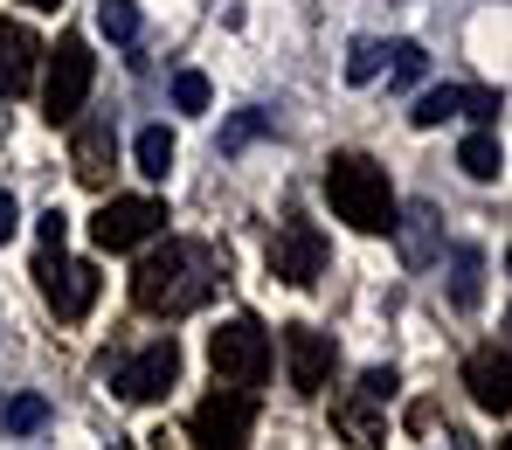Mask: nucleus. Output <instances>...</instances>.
Segmentation results:
<instances>
[{"mask_svg":"<svg viewBox=\"0 0 512 450\" xmlns=\"http://www.w3.org/2000/svg\"><path fill=\"white\" fill-rule=\"evenodd\" d=\"M215 291V250L194 243V236H167L160 250H146L132 270V305L153 312V319H187L201 312Z\"/></svg>","mask_w":512,"mask_h":450,"instance_id":"f257e3e1","label":"nucleus"},{"mask_svg":"<svg viewBox=\"0 0 512 450\" xmlns=\"http://www.w3.org/2000/svg\"><path fill=\"white\" fill-rule=\"evenodd\" d=\"M326 201L346 229L381 236L395 222V194H388V167H374L367 153H333L326 160Z\"/></svg>","mask_w":512,"mask_h":450,"instance_id":"f03ea898","label":"nucleus"},{"mask_svg":"<svg viewBox=\"0 0 512 450\" xmlns=\"http://www.w3.org/2000/svg\"><path fill=\"white\" fill-rule=\"evenodd\" d=\"M167 229V201H153V194H118V201H104L97 215H90V243L97 250H139V243H153Z\"/></svg>","mask_w":512,"mask_h":450,"instance_id":"7ed1b4c3","label":"nucleus"},{"mask_svg":"<svg viewBox=\"0 0 512 450\" xmlns=\"http://www.w3.org/2000/svg\"><path fill=\"white\" fill-rule=\"evenodd\" d=\"M90 84H97V56H90V42H84V35H63L56 56H49V84H42V111H49V125H70V118L84 111Z\"/></svg>","mask_w":512,"mask_h":450,"instance_id":"20e7f679","label":"nucleus"},{"mask_svg":"<svg viewBox=\"0 0 512 450\" xmlns=\"http://www.w3.org/2000/svg\"><path fill=\"white\" fill-rule=\"evenodd\" d=\"M208 360H215V374H222L229 388H256V381L270 374V333H263V319L236 312V319L208 340Z\"/></svg>","mask_w":512,"mask_h":450,"instance_id":"39448f33","label":"nucleus"},{"mask_svg":"<svg viewBox=\"0 0 512 450\" xmlns=\"http://www.w3.org/2000/svg\"><path fill=\"white\" fill-rule=\"evenodd\" d=\"M250 423H256L250 388H215V395L187 416V430H194L201 450H250Z\"/></svg>","mask_w":512,"mask_h":450,"instance_id":"423d86ee","label":"nucleus"},{"mask_svg":"<svg viewBox=\"0 0 512 450\" xmlns=\"http://www.w3.org/2000/svg\"><path fill=\"white\" fill-rule=\"evenodd\" d=\"M35 284H42V298H49L56 319H84L90 305H97V264H77L63 250H42L35 257Z\"/></svg>","mask_w":512,"mask_h":450,"instance_id":"0eeeda50","label":"nucleus"},{"mask_svg":"<svg viewBox=\"0 0 512 450\" xmlns=\"http://www.w3.org/2000/svg\"><path fill=\"white\" fill-rule=\"evenodd\" d=\"M173 381H180V347H173V340H153L146 354H132L118 374H111L118 402H160Z\"/></svg>","mask_w":512,"mask_h":450,"instance_id":"6e6552de","label":"nucleus"},{"mask_svg":"<svg viewBox=\"0 0 512 450\" xmlns=\"http://www.w3.org/2000/svg\"><path fill=\"white\" fill-rule=\"evenodd\" d=\"M277 347H284L291 395H319V388L333 381V340H326V333H312V326H284Z\"/></svg>","mask_w":512,"mask_h":450,"instance_id":"1a4fd4ad","label":"nucleus"},{"mask_svg":"<svg viewBox=\"0 0 512 450\" xmlns=\"http://www.w3.org/2000/svg\"><path fill=\"white\" fill-rule=\"evenodd\" d=\"M319 270H326V236L312 222H284L270 243V277L277 284H319Z\"/></svg>","mask_w":512,"mask_h":450,"instance_id":"9d476101","label":"nucleus"},{"mask_svg":"<svg viewBox=\"0 0 512 450\" xmlns=\"http://www.w3.org/2000/svg\"><path fill=\"white\" fill-rule=\"evenodd\" d=\"M464 388H471L478 409L506 416L512 409V360H506V347H478V354L464 360Z\"/></svg>","mask_w":512,"mask_h":450,"instance_id":"9b49d317","label":"nucleus"},{"mask_svg":"<svg viewBox=\"0 0 512 450\" xmlns=\"http://www.w3.org/2000/svg\"><path fill=\"white\" fill-rule=\"evenodd\" d=\"M35 63H42V42L21 21H0V104L35 84Z\"/></svg>","mask_w":512,"mask_h":450,"instance_id":"f8f14e48","label":"nucleus"},{"mask_svg":"<svg viewBox=\"0 0 512 450\" xmlns=\"http://www.w3.org/2000/svg\"><path fill=\"white\" fill-rule=\"evenodd\" d=\"M333 430H340L353 450H381V444H388V423L374 416V402H367V395H346L340 409H333Z\"/></svg>","mask_w":512,"mask_h":450,"instance_id":"ddd939ff","label":"nucleus"},{"mask_svg":"<svg viewBox=\"0 0 512 450\" xmlns=\"http://www.w3.org/2000/svg\"><path fill=\"white\" fill-rule=\"evenodd\" d=\"M388 229H402V264L423 270L429 257H436V229H443V222H436V208H429V201H409V215H402V222H388Z\"/></svg>","mask_w":512,"mask_h":450,"instance_id":"4468645a","label":"nucleus"},{"mask_svg":"<svg viewBox=\"0 0 512 450\" xmlns=\"http://www.w3.org/2000/svg\"><path fill=\"white\" fill-rule=\"evenodd\" d=\"M70 167H77V180L104 187V174H111V125H104V118L77 132V146H70Z\"/></svg>","mask_w":512,"mask_h":450,"instance_id":"2eb2a0df","label":"nucleus"},{"mask_svg":"<svg viewBox=\"0 0 512 450\" xmlns=\"http://www.w3.org/2000/svg\"><path fill=\"white\" fill-rule=\"evenodd\" d=\"M457 167H464L471 180H499L506 174V146H499L492 132H471V139L457 146Z\"/></svg>","mask_w":512,"mask_h":450,"instance_id":"dca6fc26","label":"nucleus"},{"mask_svg":"<svg viewBox=\"0 0 512 450\" xmlns=\"http://www.w3.org/2000/svg\"><path fill=\"white\" fill-rule=\"evenodd\" d=\"M132 160H139V174H146V180H167V167H173V132H167V125H146V132L132 139Z\"/></svg>","mask_w":512,"mask_h":450,"instance_id":"f3484780","label":"nucleus"},{"mask_svg":"<svg viewBox=\"0 0 512 450\" xmlns=\"http://www.w3.org/2000/svg\"><path fill=\"white\" fill-rule=\"evenodd\" d=\"M443 118H464V90L457 84H436L416 97V111H409V125H423V132H436Z\"/></svg>","mask_w":512,"mask_h":450,"instance_id":"a211bd4d","label":"nucleus"},{"mask_svg":"<svg viewBox=\"0 0 512 450\" xmlns=\"http://www.w3.org/2000/svg\"><path fill=\"white\" fill-rule=\"evenodd\" d=\"M450 298H457L464 312L485 298V257H478V250H457V264H450Z\"/></svg>","mask_w":512,"mask_h":450,"instance_id":"6ab92c4d","label":"nucleus"},{"mask_svg":"<svg viewBox=\"0 0 512 450\" xmlns=\"http://www.w3.org/2000/svg\"><path fill=\"white\" fill-rule=\"evenodd\" d=\"M42 423H49V402H42V395H14V402L0 409V430H14V437H35Z\"/></svg>","mask_w":512,"mask_h":450,"instance_id":"aec40b11","label":"nucleus"},{"mask_svg":"<svg viewBox=\"0 0 512 450\" xmlns=\"http://www.w3.org/2000/svg\"><path fill=\"white\" fill-rule=\"evenodd\" d=\"M97 28H104L111 42H125V49H132L146 21H139V7H132V0H104V7H97Z\"/></svg>","mask_w":512,"mask_h":450,"instance_id":"412c9836","label":"nucleus"},{"mask_svg":"<svg viewBox=\"0 0 512 450\" xmlns=\"http://www.w3.org/2000/svg\"><path fill=\"white\" fill-rule=\"evenodd\" d=\"M270 132V111H236L229 125H222V153H243V146H256Z\"/></svg>","mask_w":512,"mask_h":450,"instance_id":"4be33fe9","label":"nucleus"},{"mask_svg":"<svg viewBox=\"0 0 512 450\" xmlns=\"http://www.w3.org/2000/svg\"><path fill=\"white\" fill-rule=\"evenodd\" d=\"M381 63H388V49H381V42H353V49H346V84H374V77H381Z\"/></svg>","mask_w":512,"mask_h":450,"instance_id":"5701e85b","label":"nucleus"},{"mask_svg":"<svg viewBox=\"0 0 512 450\" xmlns=\"http://www.w3.org/2000/svg\"><path fill=\"white\" fill-rule=\"evenodd\" d=\"M388 56H395V63H388V70H395V84H423V70H429V49H423V42H395Z\"/></svg>","mask_w":512,"mask_h":450,"instance_id":"b1692460","label":"nucleus"},{"mask_svg":"<svg viewBox=\"0 0 512 450\" xmlns=\"http://www.w3.org/2000/svg\"><path fill=\"white\" fill-rule=\"evenodd\" d=\"M208 97H215V90H208L201 70H180V77H173V104H180V111H208Z\"/></svg>","mask_w":512,"mask_h":450,"instance_id":"393cba45","label":"nucleus"},{"mask_svg":"<svg viewBox=\"0 0 512 450\" xmlns=\"http://www.w3.org/2000/svg\"><path fill=\"white\" fill-rule=\"evenodd\" d=\"M499 111H506V97H499V90H464V118H478V125H492Z\"/></svg>","mask_w":512,"mask_h":450,"instance_id":"a878e982","label":"nucleus"},{"mask_svg":"<svg viewBox=\"0 0 512 450\" xmlns=\"http://www.w3.org/2000/svg\"><path fill=\"white\" fill-rule=\"evenodd\" d=\"M35 229H42V250H63V236H70V215H63V208H49Z\"/></svg>","mask_w":512,"mask_h":450,"instance_id":"bb28decb","label":"nucleus"},{"mask_svg":"<svg viewBox=\"0 0 512 450\" xmlns=\"http://www.w3.org/2000/svg\"><path fill=\"white\" fill-rule=\"evenodd\" d=\"M360 395H367V402H388V395H395V367H367Z\"/></svg>","mask_w":512,"mask_h":450,"instance_id":"cd10ccee","label":"nucleus"},{"mask_svg":"<svg viewBox=\"0 0 512 450\" xmlns=\"http://www.w3.org/2000/svg\"><path fill=\"white\" fill-rule=\"evenodd\" d=\"M14 229H21V201H14V194H7V187H0V243H7V236H14Z\"/></svg>","mask_w":512,"mask_h":450,"instance_id":"c85d7f7f","label":"nucleus"},{"mask_svg":"<svg viewBox=\"0 0 512 450\" xmlns=\"http://www.w3.org/2000/svg\"><path fill=\"white\" fill-rule=\"evenodd\" d=\"M28 7H63V0H28Z\"/></svg>","mask_w":512,"mask_h":450,"instance_id":"c756f323","label":"nucleus"}]
</instances>
